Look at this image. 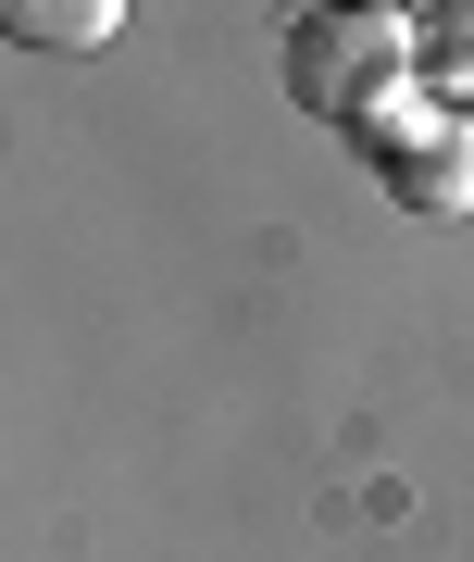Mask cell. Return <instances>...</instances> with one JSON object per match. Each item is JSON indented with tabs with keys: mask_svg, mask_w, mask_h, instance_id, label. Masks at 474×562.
Wrapping results in <instances>:
<instances>
[{
	"mask_svg": "<svg viewBox=\"0 0 474 562\" xmlns=\"http://www.w3.org/2000/svg\"><path fill=\"white\" fill-rule=\"evenodd\" d=\"M287 101L337 125V138H362L375 113H399V76H413V13H300L287 50H275Z\"/></svg>",
	"mask_w": 474,
	"mask_h": 562,
	"instance_id": "1",
	"label": "cell"
},
{
	"mask_svg": "<svg viewBox=\"0 0 474 562\" xmlns=\"http://www.w3.org/2000/svg\"><path fill=\"white\" fill-rule=\"evenodd\" d=\"M350 150L375 162V188H387L413 225H462V213H474V125H462V113L399 101V113H375V125H362Z\"/></svg>",
	"mask_w": 474,
	"mask_h": 562,
	"instance_id": "2",
	"label": "cell"
},
{
	"mask_svg": "<svg viewBox=\"0 0 474 562\" xmlns=\"http://www.w3.org/2000/svg\"><path fill=\"white\" fill-rule=\"evenodd\" d=\"M413 88L437 113L474 125V0H437V13H413Z\"/></svg>",
	"mask_w": 474,
	"mask_h": 562,
	"instance_id": "3",
	"label": "cell"
},
{
	"mask_svg": "<svg viewBox=\"0 0 474 562\" xmlns=\"http://www.w3.org/2000/svg\"><path fill=\"white\" fill-rule=\"evenodd\" d=\"M0 25H13L25 50H100L125 25V0H0Z\"/></svg>",
	"mask_w": 474,
	"mask_h": 562,
	"instance_id": "4",
	"label": "cell"
}]
</instances>
